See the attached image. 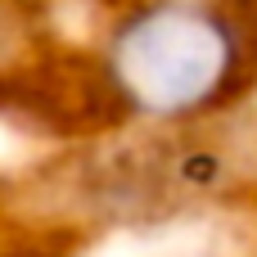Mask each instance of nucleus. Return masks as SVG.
I'll return each instance as SVG.
<instances>
[{
  "mask_svg": "<svg viewBox=\"0 0 257 257\" xmlns=\"http://www.w3.org/2000/svg\"><path fill=\"white\" fill-rule=\"evenodd\" d=\"M108 131H203L257 95V0H122L77 41Z\"/></svg>",
  "mask_w": 257,
  "mask_h": 257,
  "instance_id": "obj_1",
  "label": "nucleus"
},
{
  "mask_svg": "<svg viewBox=\"0 0 257 257\" xmlns=\"http://www.w3.org/2000/svg\"><path fill=\"white\" fill-rule=\"evenodd\" d=\"M59 41L45 0H0V77Z\"/></svg>",
  "mask_w": 257,
  "mask_h": 257,
  "instance_id": "obj_2",
  "label": "nucleus"
},
{
  "mask_svg": "<svg viewBox=\"0 0 257 257\" xmlns=\"http://www.w3.org/2000/svg\"><path fill=\"white\" fill-rule=\"evenodd\" d=\"M18 221L9 190H0V257H63V248H50V230H32V221L18 230Z\"/></svg>",
  "mask_w": 257,
  "mask_h": 257,
  "instance_id": "obj_3",
  "label": "nucleus"
}]
</instances>
